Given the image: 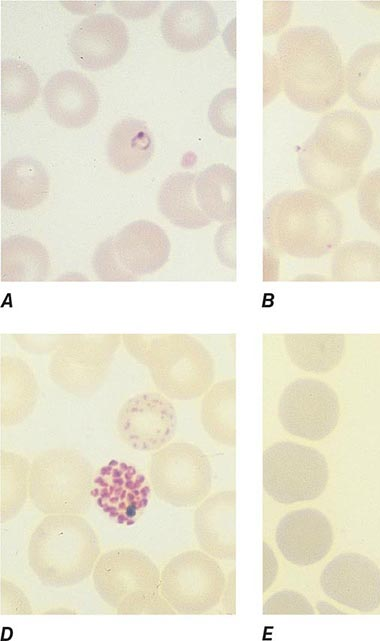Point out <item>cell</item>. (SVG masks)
Returning a JSON list of instances; mask_svg holds the SVG:
<instances>
[{
    "label": "cell",
    "instance_id": "6da1fadb",
    "mask_svg": "<svg viewBox=\"0 0 380 641\" xmlns=\"http://www.w3.org/2000/svg\"><path fill=\"white\" fill-rule=\"evenodd\" d=\"M373 143L366 118L351 109L324 115L304 141L297 157L306 185L328 198L355 187Z\"/></svg>",
    "mask_w": 380,
    "mask_h": 641
},
{
    "label": "cell",
    "instance_id": "7a4b0ae2",
    "mask_svg": "<svg viewBox=\"0 0 380 641\" xmlns=\"http://www.w3.org/2000/svg\"><path fill=\"white\" fill-rule=\"evenodd\" d=\"M280 81L289 100L309 112L331 109L345 90V68L330 33L315 25L289 28L278 39Z\"/></svg>",
    "mask_w": 380,
    "mask_h": 641
},
{
    "label": "cell",
    "instance_id": "3957f363",
    "mask_svg": "<svg viewBox=\"0 0 380 641\" xmlns=\"http://www.w3.org/2000/svg\"><path fill=\"white\" fill-rule=\"evenodd\" d=\"M342 234L340 210L330 198L312 189L283 191L265 204L264 240L275 252L321 258L339 246Z\"/></svg>",
    "mask_w": 380,
    "mask_h": 641
},
{
    "label": "cell",
    "instance_id": "277c9868",
    "mask_svg": "<svg viewBox=\"0 0 380 641\" xmlns=\"http://www.w3.org/2000/svg\"><path fill=\"white\" fill-rule=\"evenodd\" d=\"M98 537L75 514L47 515L31 534L27 559L38 580L54 588L71 587L90 576L100 555Z\"/></svg>",
    "mask_w": 380,
    "mask_h": 641
},
{
    "label": "cell",
    "instance_id": "5b68a950",
    "mask_svg": "<svg viewBox=\"0 0 380 641\" xmlns=\"http://www.w3.org/2000/svg\"><path fill=\"white\" fill-rule=\"evenodd\" d=\"M123 340L129 353L148 368L159 392L170 400H193L214 384V359L191 335H125Z\"/></svg>",
    "mask_w": 380,
    "mask_h": 641
},
{
    "label": "cell",
    "instance_id": "8992f818",
    "mask_svg": "<svg viewBox=\"0 0 380 641\" xmlns=\"http://www.w3.org/2000/svg\"><path fill=\"white\" fill-rule=\"evenodd\" d=\"M93 471L77 450L52 448L31 462L29 498L46 515L87 512L91 501Z\"/></svg>",
    "mask_w": 380,
    "mask_h": 641
},
{
    "label": "cell",
    "instance_id": "52a82bcc",
    "mask_svg": "<svg viewBox=\"0 0 380 641\" xmlns=\"http://www.w3.org/2000/svg\"><path fill=\"white\" fill-rule=\"evenodd\" d=\"M161 573L144 552L116 548L103 553L92 572L100 598L117 614H150L160 598Z\"/></svg>",
    "mask_w": 380,
    "mask_h": 641
},
{
    "label": "cell",
    "instance_id": "ba28073f",
    "mask_svg": "<svg viewBox=\"0 0 380 641\" xmlns=\"http://www.w3.org/2000/svg\"><path fill=\"white\" fill-rule=\"evenodd\" d=\"M328 479L326 458L313 447L281 441L263 453V487L279 503L316 499L325 490Z\"/></svg>",
    "mask_w": 380,
    "mask_h": 641
},
{
    "label": "cell",
    "instance_id": "9c48e42d",
    "mask_svg": "<svg viewBox=\"0 0 380 641\" xmlns=\"http://www.w3.org/2000/svg\"><path fill=\"white\" fill-rule=\"evenodd\" d=\"M213 470L207 455L188 442H171L154 451L148 479L155 495L178 508L194 507L207 498Z\"/></svg>",
    "mask_w": 380,
    "mask_h": 641
},
{
    "label": "cell",
    "instance_id": "30bf717a",
    "mask_svg": "<svg viewBox=\"0 0 380 641\" xmlns=\"http://www.w3.org/2000/svg\"><path fill=\"white\" fill-rule=\"evenodd\" d=\"M225 587L226 577L218 562L199 550L174 556L161 572V595L182 615L209 612L219 604Z\"/></svg>",
    "mask_w": 380,
    "mask_h": 641
},
{
    "label": "cell",
    "instance_id": "8fae6325",
    "mask_svg": "<svg viewBox=\"0 0 380 641\" xmlns=\"http://www.w3.org/2000/svg\"><path fill=\"white\" fill-rule=\"evenodd\" d=\"M119 343L118 335L63 336L50 358V379L75 396L95 393L108 375Z\"/></svg>",
    "mask_w": 380,
    "mask_h": 641
},
{
    "label": "cell",
    "instance_id": "7c38bea8",
    "mask_svg": "<svg viewBox=\"0 0 380 641\" xmlns=\"http://www.w3.org/2000/svg\"><path fill=\"white\" fill-rule=\"evenodd\" d=\"M339 417L336 392L319 379L297 378L280 395L278 418L291 435L319 441L333 432Z\"/></svg>",
    "mask_w": 380,
    "mask_h": 641
},
{
    "label": "cell",
    "instance_id": "4fadbf2b",
    "mask_svg": "<svg viewBox=\"0 0 380 641\" xmlns=\"http://www.w3.org/2000/svg\"><path fill=\"white\" fill-rule=\"evenodd\" d=\"M177 414L171 400L161 392L148 391L129 397L120 407L116 429L128 447L157 451L175 436Z\"/></svg>",
    "mask_w": 380,
    "mask_h": 641
},
{
    "label": "cell",
    "instance_id": "5bb4252c",
    "mask_svg": "<svg viewBox=\"0 0 380 641\" xmlns=\"http://www.w3.org/2000/svg\"><path fill=\"white\" fill-rule=\"evenodd\" d=\"M323 592L332 600L360 612H372L380 606V569L359 553L334 557L320 576Z\"/></svg>",
    "mask_w": 380,
    "mask_h": 641
},
{
    "label": "cell",
    "instance_id": "9a60e30c",
    "mask_svg": "<svg viewBox=\"0 0 380 641\" xmlns=\"http://www.w3.org/2000/svg\"><path fill=\"white\" fill-rule=\"evenodd\" d=\"M151 489L149 479L135 466L112 459L94 477L91 495L105 514L129 526L147 507Z\"/></svg>",
    "mask_w": 380,
    "mask_h": 641
},
{
    "label": "cell",
    "instance_id": "2e32d148",
    "mask_svg": "<svg viewBox=\"0 0 380 641\" xmlns=\"http://www.w3.org/2000/svg\"><path fill=\"white\" fill-rule=\"evenodd\" d=\"M129 46L125 23L112 13H97L82 19L72 29L68 47L75 61L88 70L115 65Z\"/></svg>",
    "mask_w": 380,
    "mask_h": 641
},
{
    "label": "cell",
    "instance_id": "e0dca14e",
    "mask_svg": "<svg viewBox=\"0 0 380 641\" xmlns=\"http://www.w3.org/2000/svg\"><path fill=\"white\" fill-rule=\"evenodd\" d=\"M275 542L284 558L297 566L322 560L333 545V530L328 518L314 508L288 512L279 521Z\"/></svg>",
    "mask_w": 380,
    "mask_h": 641
},
{
    "label": "cell",
    "instance_id": "ac0fdd59",
    "mask_svg": "<svg viewBox=\"0 0 380 641\" xmlns=\"http://www.w3.org/2000/svg\"><path fill=\"white\" fill-rule=\"evenodd\" d=\"M43 103L52 121L69 129L81 128L96 116L100 96L95 84L83 73H55L43 89Z\"/></svg>",
    "mask_w": 380,
    "mask_h": 641
},
{
    "label": "cell",
    "instance_id": "d6986e66",
    "mask_svg": "<svg viewBox=\"0 0 380 641\" xmlns=\"http://www.w3.org/2000/svg\"><path fill=\"white\" fill-rule=\"evenodd\" d=\"M114 247L123 267L137 280L160 270L171 251L166 232L145 219L125 225L114 236Z\"/></svg>",
    "mask_w": 380,
    "mask_h": 641
},
{
    "label": "cell",
    "instance_id": "ffe728a7",
    "mask_svg": "<svg viewBox=\"0 0 380 641\" xmlns=\"http://www.w3.org/2000/svg\"><path fill=\"white\" fill-rule=\"evenodd\" d=\"M160 28L170 47L193 52L204 48L217 36L218 20L207 1H173L162 13Z\"/></svg>",
    "mask_w": 380,
    "mask_h": 641
},
{
    "label": "cell",
    "instance_id": "44dd1931",
    "mask_svg": "<svg viewBox=\"0 0 380 641\" xmlns=\"http://www.w3.org/2000/svg\"><path fill=\"white\" fill-rule=\"evenodd\" d=\"M235 505V491L226 490L204 499L194 513L197 542L214 558L235 560Z\"/></svg>",
    "mask_w": 380,
    "mask_h": 641
},
{
    "label": "cell",
    "instance_id": "7402d4cb",
    "mask_svg": "<svg viewBox=\"0 0 380 641\" xmlns=\"http://www.w3.org/2000/svg\"><path fill=\"white\" fill-rule=\"evenodd\" d=\"M39 396L37 378L27 362L16 356L0 361V423L3 427L23 422L34 410Z\"/></svg>",
    "mask_w": 380,
    "mask_h": 641
},
{
    "label": "cell",
    "instance_id": "603a6c76",
    "mask_svg": "<svg viewBox=\"0 0 380 641\" xmlns=\"http://www.w3.org/2000/svg\"><path fill=\"white\" fill-rule=\"evenodd\" d=\"M49 176L43 164L30 156L14 157L1 170V202L13 210H28L48 196Z\"/></svg>",
    "mask_w": 380,
    "mask_h": 641
},
{
    "label": "cell",
    "instance_id": "cb8c5ba5",
    "mask_svg": "<svg viewBox=\"0 0 380 641\" xmlns=\"http://www.w3.org/2000/svg\"><path fill=\"white\" fill-rule=\"evenodd\" d=\"M153 153V136L145 121L128 117L112 127L106 154L115 170L126 174L139 171L149 163Z\"/></svg>",
    "mask_w": 380,
    "mask_h": 641
},
{
    "label": "cell",
    "instance_id": "d4e9b609",
    "mask_svg": "<svg viewBox=\"0 0 380 641\" xmlns=\"http://www.w3.org/2000/svg\"><path fill=\"white\" fill-rule=\"evenodd\" d=\"M199 207L211 220L234 222L236 219V172L223 163H214L195 179Z\"/></svg>",
    "mask_w": 380,
    "mask_h": 641
},
{
    "label": "cell",
    "instance_id": "484cf974",
    "mask_svg": "<svg viewBox=\"0 0 380 641\" xmlns=\"http://www.w3.org/2000/svg\"><path fill=\"white\" fill-rule=\"evenodd\" d=\"M195 179L196 175L189 171L173 173L158 192L159 211L169 222L185 229H201L212 222L198 205Z\"/></svg>",
    "mask_w": 380,
    "mask_h": 641
},
{
    "label": "cell",
    "instance_id": "4316f807",
    "mask_svg": "<svg viewBox=\"0 0 380 641\" xmlns=\"http://www.w3.org/2000/svg\"><path fill=\"white\" fill-rule=\"evenodd\" d=\"M51 269L49 254L39 241L12 235L1 243V281H44Z\"/></svg>",
    "mask_w": 380,
    "mask_h": 641
},
{
    "label": "cell",
    "instance_id": "83f0119b",
    "mask_svg": "<svg viewBox=\"0 0 380 641\" xmlns=\"http://www.w3.org/2000/svg\"><path fill=\"white\" fill-rule=\"evenodd\" d=\"M284 346L294 365L312 373H327L341 362L343 334H285Z\"/></svg>",
    "mask_w": 380,
    "mask_h": 641
},
{
    "label": "cell",
    "instance_id": "f1b7e54d",
    "mask_svg": "<svg viewBox=\"0 0 380 641\" xmlns=\"http://www.w3.org/2000/svg\"><path fill=\"white\" fill-rule=\"evenodd\" d=\"M345 90L359 107L380 110V42L353 52L345 67Z\"/></svg>",
    "mask_w": 380,
    "mask_h": 641
},
{
    "label": "cell",
    "instance_id": "f546056e",
    "mask_svg": "<svg viewBox=\"0 0 380 641\" xmlns=\"http://www.w3.org/2000/svg\"><path fill=\"white\" fill-rule=\"evenodd\" d=\"M236 380L214 383L201 400L200 419L204 431L214 441L234 447Z\"/></svg>",
    "mask_w": 380,
    "mask_h": 641
},
{
    "label": "cell",
    "instance_id": "4dcf8cb0",
    "mask_svg": "<svg viewBox=\"0 0 380 641\" xmlns=\"http://www.w3.org/2000/svg\"><path fill=\"white\" fill-rule=\"evenodd\" d=\"M335 281H380V246L353 240L338 246L331 259Z\"/></svg>",
    "mask_w": 380,
    "mask_h": 641
},
{
    "label": "cell",
    "instance_id": "1f68e13d",
    "mask_svg": "<svg viewBox=\"0 0 380 641\" xmlns=\"http://www.w3.org/2000/svg\"><path fill=\"white\" fill-rule=\"evenodd\" d=\"M31 463L21 454L1 451L0 454V521L14 519L29 495Z\"/></svg>",
    "mask_w": 380,
    "mask_h": 641
},
{
    "label": "cell",
    "instance_id": "d6a6232c",
    "mask_svg": "<svg viewBox=\"0 0 380 641\" xmlns=\"http://www.w3.org/2000/svg\"><path fill=\"white\" fill-rule=\"evenodd\" d=\"M40 82L33 68L17 58L1 62V108L10 114L28 109L38 97Z\"/></svg>",
    "mask_w": 380,
    "mask_h": 641
},
{
    "label": "cell",
    "instance_id": "836d02e7",
    "mask_svg": "<svg viewBox=\"0 0 380 641\" xmlns=\"http://www.w3.org/2000/svg\"><path fill=\"white\" fill-rule=\"evenodd\" d=\"M357 204L363 221L380 234V168L369 171L357 189Z\"/></svg>",
    "mask_w": 380,
    "mask_h": 641
},
{
    "label": "cell",
    "instance_id": "e575fe53",
    "mask_svg": "<svg viewBox=\"0 0 380 641\" xmlns=\"http://www.w3.org/2000/svg\"><path fill=\"white\" fill-rule=\"evenodd\" d=\"M208 118L212 128L225 137H236V89L227 88L212 99Z\"/></svg>",
    "mask_w": 380,
    "mask_h": 641
},
{
    "label": "cell",
    "instance_id": "d590c367",
    "mask_svg": "<svg viewBox=\"0 0 380 641\" xmlns=\"http://www.w3.org/2000/svg\"><path fill=\"white\" fill-rule=\"evenodd\" d=\"M92 267L97 278L102 281L137 280L121 264L115 251L114 236L98 244L93 253Z\"/></svg>",
    "mask_w": 380,
    "mask_h": 641
},
{
    "label": "cell",
    "instance_id": "8d00e7d4",
    "mask_svg": "<svg viewBox=\"0 0 380 641\" xmlns=\"http://www.w3.org/2000/svg\"><path fill=\"white\" fill-rule=\"evenodd\" d=\"M265 615L275 614H315L309 601L300 593L283 590L272 594L263 605Z\"/></svg>",
    "mask_w": 380,
    "mask_h": 641
},
{
    "label": "cell",
    "instance_id": "74e56055",
    "mask_svg": "<svg viewBox=\"0 0 380 641\" xmlns=\"http://www.w3.org/2000/svg\"><path fill=\"white\" fill-rule=\"evenodd\" d=\"M236 223H224L218 228L214 246L219 261L230 269H236Z\"/></svg>",
    "mask_w": 380,
    "mask_h": 641
},
{
    "label": "cell",
    "instance_id": "f35d334b",
    "mask_svg": "<svg viewBox=\"0 0 380 641\" xmlns=\"http://www.w3.org/2000/svg\"><path fill=\"white\" fill-rule=\"evenodd\" d=\"M278 571L276 557L267 543H263V591L265 592L273 583Z\"/></svg>",
    "mask_w": 380,
    "mask_h": 641
},
{
    "label": "cell",
    "instance_id": "ab89813d",
    "mask_svg": "<svg viewBox=\"0 0 380 641\" xmlns=\"http://www.w3.org/2000/svg\"><path fill=\"white\" fill-rule=\"evenodd\" d=\"M366 6L374 7L380 9V2H365L363 3Z\"/></svg>",
    "mask_w": 380,
    "mask_h": 641
}]
</instances>
